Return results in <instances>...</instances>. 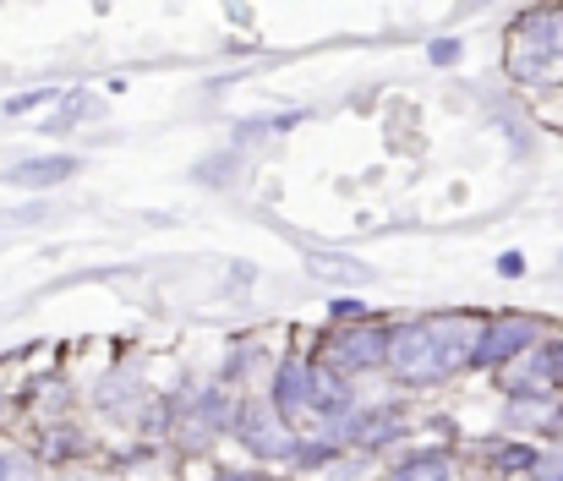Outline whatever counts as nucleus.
Returning <instances> with one entry per match:
<instances>
[{"label": "nucleus", "mask_w": 563, "mask_h": 481, "mask_svg": "<svg viewBox=\"0 0 563 481\" xmlns=\"http://www.w3.org/2000/svg\"><path fill=\"white\" fill-rule=\"evenodd\" d=\"M476 334H482V323H465V318L405 323L388 339V367H394L399 383H443L449 372L471 367Z\"/></svg>", "instance_id": "nucleus-1"}, {"label": "nucleus", "mask_w": 563, "mask_h": 481, "mask_svg": "<svg viewBox=\"0 0 563 481\" xmlns=\"http://www.w3.org/2000/svg\"><path fill=\"white\" fill-rule=\"evenodd\" d=\"M559 61H563V6L526 11L520 28L509 33V72L520 83H542Z\"/></svg>", "instance_id": "nucleus-2"}, {"label": "nucleus", "mask_w": 563, "mask_h": 481, "mask_svg": "<svg viewBox=\"0 0 563 481\" xmlns=\"http://www.w3.org/2000/svg\"><path fill=\"white\" fill-rule=\"evenodd\" d=\"M531 345H542V323L520 318V313H498V318L482 323L476 350H471V367H509V361L526 356Z\"/></svg>", "instance_id": "nucleus-3"}, {"label": "nucleus", "mask_w": 563, "mask_h": 481, "mask_svg": "<svg viewBox=\"0 0 563 481\" xmlns=\"http://www.w3.org/2000/svg\"><path fill=\"white\" fill-rule=\"evenodd\" d=\"M235 438L252 449V455H263V460H296V433H290V422L274 411V400H252L241 416H235Z\"/></svg>", "instance_id": "nucleus-4"}, {"label": "nucleus", "mask_w": 563, "mask_h": 481, "mask_svg": "<svg viewBox=\"0 0 563 481\" xmlns=\"http://www.w3.org/2000/svg\"><path fill=\"white\" fill-rule=\"evenodd\" d=\"M388 328H377V323H345L334 339H329V367H340V372H373V367H388Z\"/></svg>", "instance_id": "nucleus-5"}, {"label": "nucleus", "mask_w": 563, "mask_h": 481, "mask_svg": "<svg viewBox=\"0 0 563 481\" xmlns=\"http://www.w3.org/2000/svg\"><path fill=\"white\" fill-rule=\"evenodd\" d=\"M312 361H301V356H290L279 372H274V411L285 416V422H301L307 411H312Z\"/></svg>", "instance_id": "nucleus-6"}, {"label": "nucleus", "mask_w": 563, "mask_h": 481, "mask_svg": "<svg viewBox=\"0 0 563 481\" xmlns=\"http://www.w3.org/2000/svg\"><path fill=\"white\" fill-rule=\"evenodd\" d=\"M312 416H351V383L340 367L329 361H312Z\"/></svg>", "instance_id": "nucleus-7"}, {"label": "nucleus", "mask_w": 563, "mask_h": 481, "mask_svg": "<svg viewBox=\"0 0 563 481\" xmlns=\"http://www.w3.org/2000/svg\"><path fill=\"white\" fill-rule=\"evenodd\" d=\"M66 175H77V160L71 154H44V160H22L11 170V186H27V192H38V186H60Z\"/></svg>", "instance_id": "nucleus-8"}, {"label": "nucleus", "mask_w": 563, "mask_h": 481, "mask_svg": "<svg viewBox=\"0 0 563 481\" xmlns=\"http://www.w3.org/2000/svg\"><path fill=\"white\" fill-rule=\"evenodd\" d=\"M399 433H405L399 411H362V416H351V427H345V438H351V444H367V449L399 438Z\"/></svg>", "instance_id": "nucleus-9"}, {"label": "nucleus", "mask_w": 563, "mask_h": 481, "mask_svg": "<svg viewBox=\"0 0 563 481\" xmlns=\"http://www.w3.org/2000/svg\"><path fill=\"white\" fill-rule=\"evenodd\" d=\"M394 481H454V466H449V455L443 449H427V455H410Z\"/></svg>", "instance_id": "nucleus-10"}, {"label": "nucleus", "mask_w": 563, "mask_h": 481, "mask_svg": "<svg viewBox=\"0 0 563 481\" xmlns=\"http://www.w3.org/2000/svg\"><path fill=\"white\" fill-rule=\"evenodd\" d=\"M312 274L340 280V285H362V280H367V269H362V263H351V258H312Z\"/></svg>", "instance_id": "nucleus-11"}, {"label": "nucleus", "mask_w": 563, "mask_h": 481, "mask_svg": "<svg viewBox=\"0 0 563 481\" xmlns=\"http://www.w3.org/2000/svg\"><path fill=\"white\" fill-rule=\"evenodd\" d=\"M537 455H542V449H531V444H504V449L493 455V466H498V471H526V477H531Z\"/></svg>", "instance_id": "nucleus-12"}, {"label": "nucleus", "mask_w": 563, "mask_h": 481, "mask_svg": "<svg viewBox=\"0 0 563 481\" xmlns=\"http://www.w3.org/2000/svg\"><path fill=\"white\" fill-rule=\"evenodd\" d=\"M0 481H38L33 455H22V449H0Z\"/></svg>", "instance_id": "nucleus-13"}, {"label": "nucleus", "mask_w": 563, "mask_h": 481, "mask_svg": "<svg viewBox=\"0 0 563 481\" xmlns=\"http://www.w3.org/2000/svg\"><path fill=\"white\" fill-rule=\"evenodd\" d=\"M531 481H563V444H559V449H542V455H537Z\"/></svg>", "instance_id": "nucleus-14"}, {"label": "nucleus", "mask_w": 563, "mask_h": 481, "mask_svg": "<svg viewBox=\"0 0 563 481\" xmlns=\"http://www.w3.org/2000/svg\"><path fill=\"white\" fill-rule=\"evenodd\" d=\"M60 88H33V94H22V99H11L5 105V116H27V110H38V105H49Z\"/></svg>", "instance_id": "nucleus-15"}, {"label": "nucleus", "mask_w": 563, "mask_h": 481, "mask_svg": "<svg viewBox=\"0 0 563 481\" xmlns=\"http://www.w3.org/2000/svg\"><path fill=\"white\" fill-rule=\"evenodd\" d=\"M77 116H82V94H71V99H66V110H60V116H49V121H44V132H66V127H71V121H77Z\"/></svg>", "instance_id": "nucleus-16"}, {"label": "nucleus", "mask_w": 563, "mask_h": 481, "mask_svg": "<svg viewBox=\"0 0 563 481\" xmlns=\"http://www.w3.org/2000/svg\"><path fill=\"white\" fill-rule=\"evenodd\" d=\"M498 274H504V280H520V274H526V258H520V252H504V258H498Z\"/></svg>", "instance_id": "nucleus-17"}, {"label": "nucleus", "mask_w": 563, "mask_h": 481, "mask_svg": "<svg viewBox=\"0 0 563 481\" xmlns=\"http://www.w3.org/2000/svg\"><path fill=\"white\" fill-rule=\"evenodd\" d=\"M432 61H438V66H443V61L454 66V61H460V44H454V39H438V44H432Z\"/></svg>", "instance_id": "nucleus-18"}, {"label": "nucleus", "mask_w": 563, "mask_h": 481, "mask_svg": "<svg viewBox=\"0 0 563 481\" xmlns=\"http://www.w3.org/2000/svg\"><path fill=\"white\" fill-rule=\"evenodd\" d=\"M213 481H263V477H257V471H219Z\"/></svg>", "instance_id": "nucleus-19"}, {"label": "nucleus", "mask_w": 563, "mask_h": 481, "mask_svg": "<svg viewBox=\"0 0 563 481\" xmlns=\"http://www.w3.org/2000/svg\"><path fill=\"white\" fill-rule=\"evenodd\" d=\"M0 416H5V389H0Z\"/></svg>", "instance_id": "nucleus-20"}, {"label": "nucleus", "mask_w": 563, "mask_h": 481, "mask_svg": "<svg viewBox=\"0 0 563 481\" xmlns=\"http://www.w3.org/2000/svg\"><path fill=\"white\" fill-rule=\"evenodd\" d=\"M559 400H563V389H559Z\"/></svg>", "instance_id": "nucleus-21"}]
</instances>
